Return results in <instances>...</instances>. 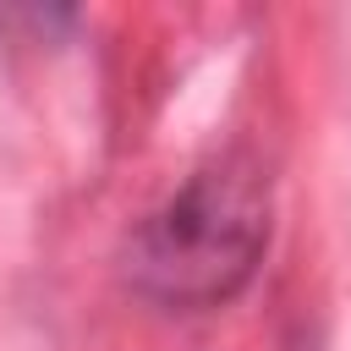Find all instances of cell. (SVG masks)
Returning a JSON list of instances; mask_svg holds the SVG:
<instances>
[{"label": "cell", "instance_id": "1", "mask_svg": "<svg viewBox=\"0 0 351 351\" xmlns=\"http://www.w3.org/2000/svg\"><path fill=\"white\" fill-rule=\"evenodd\" d=\"M269 247V181L252 159H214L154 208L132 247L126 280L159 307H219L230 302Z\"/></svg>", "mask_w": 351, "mask_h": 351}]
</instances>
